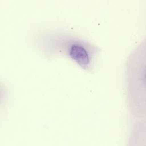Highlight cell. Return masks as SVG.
Returning a JSON list of instances; mask_svg holds the SVG:
<instances>
[{"label": "cell", "instance_id": "cell-1", "mask_svg": "<svg viewBox=\"0 0 146 146\" xmlns=\"http://www.w3.org/2000/svg\"><path fill=\"white\" fill-rule=\"evenodd\" d=\"M57 43V48L79 66L84 68L88 65L90 58L87 50L79 43L74 41L73 38H59Z\"/></svg>", "mask_w": 146, "mask_h": 146}]
</instances>
